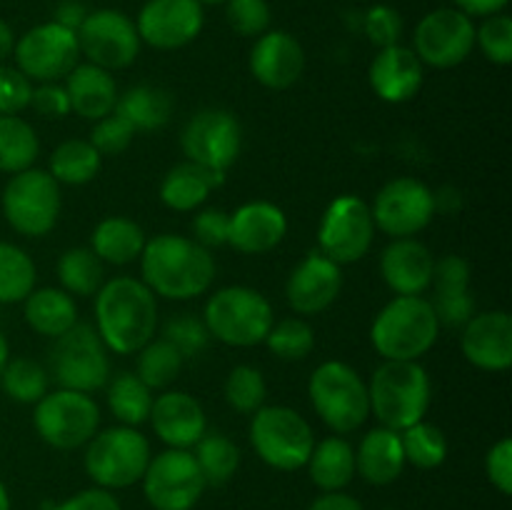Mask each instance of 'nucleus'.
Instances as JSON below:
<instances>
[{"instance_id":"1","label":"nucleus","mask_w":512,"mask_h":510,"mask_svg":"<svg viewBox=\"0 0 512 510\" xmlns=\"http://www.w3.org/2000/svg\"><path fill=\"white\" fill-rule=\"evenodd\" d=\"M95 330L115 355H135L158 333V295L140 278L118 275L95 293Z\"/></svg>"},{"instance_id":"2","label":"nucleus","mask_w":512,"mask_h":510,"mask_svg":"<svg viewBox=\"0 0 512 510\" xmlns=\"http://www.w3.org/2000/svg\"><path fill=\"white\" fill-rule=\"evenodd\" d=\"M140 273V280L160 298L193 300L213 288L215 258L193 238L163 233L145 243Z\"/></svg>"},{"instance_id":"3","label":"nucleus","mask_w":512,"mask_h":510,"mask_svg":"<svg viewBox=\"0 0 512 510\" xmlns=\"http://www.w3.org/2000/svg\"><path fill=\"white\" fill-rule=\"evenodd\" d=\"M370 413L383 428L403 433L425 420L433 400L430 375L418 360H383L368 383Z\"/></svg>"},{"instance_id":"4","label":"nucleus","mask_w":512,"mask_h":510,"mask_svg":"<svg viewBox=\"0 0 512 510\" xmlns=\"http://www.w3.org/2000/svg\"><path fill=\"white\" fill-rule=\"evenodd\" d=\"M438 338L440 323L423 295H395L370 328V343L383 360H420Z\"/></svg>"},{"instance_id":"5","label":"nucleus","mask_w":512,"mask_h":510,"mask_svg":"<svg viewBox=\"0 0 512 510\" xmlns=\"http://www.w3.org/2000/svg\"><path fill=\"white\" fill-rule=\"evenodd\" d=\"M210 338L233 348H253L265 343L275 323L270 300L248 285H228L215 290L203 310Z\"/></svg>"},{"instance_id":"6","label":"nucleus","mask_w":512,"mask_h":510,"mask_svg":"<svg viewBox=\"0 0 512 510\" xmlns=\"http://www.w3.org/2000/svg\"><path fill=\"white\" fill-rule=\"evenodd\" d=\"M310 405L335 435H348L370 418L368 383L353 365L325 360L308 383Z\"/></svg>"},{"instance_id":"7","label":"nucleus","mask_w":512,"mask_h":510,"mask_svg":"<svg viewBox=\"0 0 512 510\" xmlns=\"http://www.w3.org/2000/svg\"><path fill=\"white\" fill-rule=\"evenodd\" d=\"M150 458V443L138 428L113 425L88 440L83 465L98 488L123 490L143 480Z\"/></svg>"},{"instance_id":"8","label":"nucleus","mask_w":512,"mask_h":510,"mask_svg":"<svg viewBox=\"0 0 512 510\" xmlns=\"http://www.w3.org/2000/svg\"><path fill=\"white\" fill-rule=\"evenodd\" d=\"M108 353L93 325L75 323L68 333L53 338L45 368L58 388L93 395L110 380Z\"/></svg>"},{"instance_id":"9","label":"nucleus","mask_w":512,"mask_h":510,"mask_svg":"<svg viewBox=\"0 0 512 510\" xmlns=\"http://www.w3.org/2000/svg\"><path fill=\"white\" fill-rule=\"evenodd\" d=\"M250 445L265 465L275 470H300L315 448L308 420L288 405H263L250 420Z\"/></svg>"},{"instance_id":"10","label":"nucleus","mask_w":512,"mask_h":510,"mask_svg":"<svg viewBox=\"0 0 512 510\" xmlns=\"http://www.w3.org/2000/svg\"><path fill=\"white\" fill-rule=\"evenodd\" d=\"M3 215L15 233L25 238H43L55 228L63 208L60 183L40 168L10 175L3 188Z\"/></svg>"},{"instance_id":"11","label":"nucleus","mask_w":512,"mask_h":510,"mask_svg":"<svg viewBox=\"0 0 512 510\" xmlns=\"http://www.w3.org/2000/svg\"><path fill=\"white\" fill-rule=\"evenodd\" d=\"M35 433L55 450H75L88 445L100 428V408L93 395L78 390H48L35 403Z\"/></svg>"},{"instance_id":"12","label":"nucleus","mask_w":512,"mask_h":510,"mask_svg":"<svg viewBox=\"0 0 512 510\" xmlns=\"http://www.w3.org/2000/svg\"><path fill=\"white\" fill-rule=\"evenodd\" d=\"M15 68L30 83H58L80 63V45L75 30L55 23H40L15 40Z\"/></svg>"},{"instance_id":"13","label":"nucleus","mask_w":512,"mask_h":510,"mask_svg":"<svg viewBox=\"0 0 512 510\" xmlns=\"http://www.w3.org/2000/svg\"><path fill=\"white\" fill-rule=\"evenodd\" d=\"M180 148L190 163L228 173L243 150V128L230 110L203 108L180 130Z\"/></svg>"},{"instance_id":"14","label":"nucleus","mask_w":512,"mask_h":510,"mask_svg":"<svg viewBox=\"0 0 512 510\" xmlns=\"http://www.w3.org/2000/svg\"><path fill=\"white\" fill-rule=\"evenodd\" d=\"M375 223L370 205L360 195H338L325 208L318 225V250L338 265H350L370 253Z\"/></svg>"},{"instance_id":"15","label":"nucleus","mask_w":512,"mask_h":510,"mask_svg":"<svg viewBox=\"0 0 512 510\" xmlns=\"http://www.w3.org/2000/svg\"><path fill=\"white\" fill-rule=\"evenodd\" d=\"M140 483L153 510H193L208 488L193 453L178 448L153 455Z\"/></svg>"},{"instance_id":"16","label":"nucleus","mask_w":512,"mask_h":510,"mask_svg":"<svg viewBox=\"0 0 512 510\" xmlns=\"http://www.w3.org/2000/svg\"><path fill=\"white\" fill-rule=\"evenodd\" d=\"M75 35H78L80 55L108 73L133 65L143 45L135 20L113 8L90 10Z\"/></svg>"},{"instance_id":"17","label":"nucleus","mask_w":512,"mask_h":510,"mask_svg":"<svg viewBox=\"0 0 512 510\" xmlns=\"http://www.w3.org/2000/svg\"><path fill=\"white\" fill-rule=\"evenodd\" d=\"M473 48L475 23L458 8H435L415 25L413 53L430 68H455L468 60Z\"/></svg>"},{"instance_id":"18","label":"nucleus","mask_w":512,"mask_h":510,"mask_svg":"<svg viewBox=\"0 0 512 510\" xmlns=\"http://www.w3.org/2000/svg\"><path fill=\"white\" fill-rule=\"evenodd\" d=\"M375 230L390 238H413L435 218V193L418 178L388 180L370 208Z\"/></svg>"},{"instance_id":"19","label":"nucleus","mask_w":512,"mask_h":510,"mask_svg":"<svg viewBox=\"0 0 512 510\" xmlns=\"http://www.w3.org/2000/svg\"><path fill=\"white\" fill-rule=\"evenodd\" d=\"M205 25L200 0H148L135 18L140 43L155 50H178L193 43Z\"/></svg>"},{"instance_id":"20","label":"nucleus","mask_w":512,"mask_h":510,"mask_svg":"<svg viewBox=\"0 0 512 510\" xmlns=\"http://www.w3.org/2000/svg\"><path fill=\"white\" fill-rule=\"evenodd\" d=\"M340 290H343L340 265L325 258L320 250H313L290 270L288 283H285V300L293 313L305 318V315H318L328 310L338 300Z\"/></svg>"},{"instance_id":"21","label":"nucleus","mask_w":512,"mask_h":510,"mask_svg":"<svg viewBox=\"0 0 512 510\" xmlns=\"http://www.w3.org/2000/svg\"><path fill=\"white\" fill-rule=\"evenodd\" d=\"M460 333V350L470 365L503 373L512 365V318L505 310L475 313Z\"/></svg>"},{"instance_id":"22","label":"nucleus","mask_w":512,"mask_h":510,"mask_svg":"<svg viewBox=\"0 0 512 510\" xmlns=\"http://www.w3.org/2000/svg\"><path fill=\"white\" fill-rule=\"evenodd\" d=\"M248 65L260 85L270 90H288L303 78L305 50L298 38L285 30H268L255 38Z\"/></svg>"},{"instance_id":"23","label":"nucleus","mask_w":512,"mask_h":510,"mask_svg":"<svg viewBox=\"0 0 512 510\" xmlns=\"http://www.w3.org/2000/svg\"><path fill=\"white\" fill-rule=\"evenodd\" d=\"M150 423L155 435L168 448L190 450L205 433H208V418L198 400L185 390H163L153 400Z\"/></svg>"},{"instance_id":"24","label":"nucleus","mask_w":512,"mask_h":510,"mask_svg":"<svg viewBox=\"0 0 512 510\" xmlns=\"http://www.w3.org/2000/svg\"><path fill=\"white\" fill-rule=\"evenodd\" d=\"M425 65L408 45H388L380 48L368 70L373 93L385 103H408L423 88Z\"/></svg>"},{"instance_id":"25","label":"nucleus","mask_w":512,"mask_h":510,"mask_svg":"<svg viewBox=\"0 0 512 510\" xmlns=\"http://www.w3.org/2000/svg\"><path fill=\"white\" fill-rule=\"evenodd\" d=\"M288 235V218L268 200H253L230 213L228 245L243 255H263L278 248Z\"/></svg>"},{"instance_id":"26","label":"nucleus","mask_w":512,"mask_h":510,"mask_svg":"<svg viewBox=\"0 0 512 510\" xmlns=\"http://www.w3.org/2000/svg\"><path fill=\"white\" fill-rule=\"evenodd\" d=\"M435 258L415 238H395L380 255V275L395 295H423L433 285Z\"/></svg>"},{"instance_id":"27","label":"nucleus","mask_w":512,"mask_h":510,"mask_svg":"<svg viewBox=\"0 0 512 510\" xmlns=\"http://www.w3.org/2000/svg\"><path fill=\"white\" fill-rule=\"evenodd\" d=\"M65 90H68L70 98V113L80 115L90 123L115 113V105H118L120 98L113 73L93 63L75 65L65 75Z\"/></svg>"},{"instance_id":"28","label":"nucleus","mask_w":512,"mask_h":510,"mask_svg":"<svg viewBox=\"0 0 512 510\" xmlns=\"http://www.w3.org/2000/svg\"><path fill=\"white\" fill-rule=\"evenodd\" d=\"M405 468L403 440L398 430L378 425L368 430L355 448V473L370 485H390Z\"/></svg>"},{"instance_id":"29","label":"nucleus","mask_w":512,"mask_h":510,"mask_svg":"<svg viewBox=\"0 0 512 510\" xmlns=\"http://www.w3.org/2000/svg\"><path fill=\"white\" fill-rule=\"evenodd\" d=\"M223 183L225 173H213V170L185 160V163L173 165L165 173L163 183H160V200H163L165 208L190 213V210L200 208L208 200V195Z\"/></svg>"},{"instance_id":"30","label":"nucleus","mask_w":512,"mask_h":510,"mask_svg":"<svg viewBox=\"0 0 512 510\" xmlns=\"http://www.w3.org/2000/svg\"><path fill=\"white\" fill-rule=\"evenodd\" d=\"M23 318L43 338H58L78 323V305L63 288H35L23 300Z\"/></svg>"},{"instance_id":"31","label":"nucleus","mask_w":512,"mask_h":510,"mask_svg":"<svg viewBox=\"0 0 512 510\" xmlns=\"http://www.w3.org/2000/svg\"><path fill=\"white\" fill-rule=\"evenodd\" d=\"M145 230L135 220L123 215H110L95 225L90 235V250L103 260L105 265H130L143 255Z\"/></svg>"},{"instance_id":"32","label":"nucleus","mask_w":512,"mask_h":510,"mask_svg":"<svg viewBox=\"0 0 512 510\" xmlns=\"http://www.w3.org/2000/svg\"><path fill=\"white\" fill-rule=\"evenodd\" d=\"M305 468H308L310 480L323 493L345 490L358 475L355 473V448L343 435H330V438L315 443Z\"/></svg>"},{"instance_id":"33","label":"nucleus","mask_w":512,"mask_h":510,"mask_svg":"<svg viewBox=\"0 0 512 510\" xmlns=\"http://www.w3.org/2000/svg\"><path fill=\"white\" fill-rule=\"evenodd\" d=\"M173 95L160 85L140 83L125 90L118 98L115 113L123 115L130 125L138 130H160L173 115Z\"/></svg>"},{"instance_id":"34","label":"nucleus","mask_w":512,"mask_h":510,"mask_svg":"<svg viewBox=\"0 0 512 510\" xmlns=\"http://www.w3.org/2000/svg\"><path fill=\"white\" fill-rule=\"evenodd\" d=\"M108 408L115 415L120 425H130L138 428L150 418L153 410V390L133 373V370H123L115 378L108 380Z\"/></svg>"},{"instance_id":"35","label":"nucleus","mask_w":512,"mask_h":510,"mask_svg":"<svg viewBox=\"0 0 512 510\" xmlns=\"http://www.w3.org/2000/svg\"><path fill=\"white\" fill-rule=\"evenodd\" d=\"M40 140L33 125L20 115H0V173H23L33 168Z\"/></svg>"},{"instance_id":"36","label":"nucleus","mask_w":512,"mask_h":510,"mask_svg":"<svg viewBox=\"0 0 512 510\" xmlns=\"http://www.w3.org/2000/svg\"><path fill=\"white\" fill-rule=\"evenodd\" d=\"M103 155L90 145V140H65L50 155V170L58 183L63 185H85L98 178Z\"/></svg>"},{"instance_id":"37","label":"nucleus","mask_w":512,"mask_h":510,"mask_svg":"<svg viewBox=\"0 0 512 510\" xmlns=\"http://www.w3.org/2000/svg\"><path fill=\"white\" fill-rule=\"evenodd\" d=\"M58 280L73 298H90L105 283V263L90 248H68L58 260Z\"/></svg>"},{"instance_id":"38","label":"nucleus","mask_w":512,"mask_h":510,"mask_svg":"<svg viewBox=\"0 0 512 510\" xmlns=\"http://www.w3.org/2000/svg\"><path fill=\"white\" fill-rule=\"evenodd\" d=\"M38 283V268L20 245L0 243V305L23 303Z\"/></svg>"},{"instance_id":"39","label":"nucleus","mask_w":512,"mask_h":510,"mask_svg":"<svg viewBox=\"0 0 512 510\" xmlns=\"http://www.w3.org/2000/svg\"><path fill=\"white\" fill-rule=\"evenodd\" d=\"M193 458L208 485H225L240 468V448L223 433H205L193 445Z\"/></svg>"},{"instance_id":"40","label":"nucleus","mask_w":512,"mask_h":510,"mask_svg":"<svg viewBox=\"0 0 512 510\" xmlns=\"http://www.w3.org/2000/svg\"><path fill=\"white\" fill-rule=\"evenodd\" d=\"M135 355H138V360H135V375L150 390H168L178 380L185 363L183 355L165 338H153Z\"/></svg>"},{"instance_id":"41","label":"nucleus","mask_w":512,"mask_h":510,"mask_svg":"<svg viewBox=\"0 0 512 510\" xmlns=\"http://www.w3.org/2000/svg\"><path fill=\"white\" fill-rule=\"evenodd\" d=\"M0 385L10 400L35 405L50 390V373L45 365L30 358H10L0 373Z\"/></svg>"},{"instance_id":"42","label":"nucleus","mask_w":512,"mask_h":510,"mask_svg":"<svg viewBox=\"0 0 512 510\" xmlns=\"http://www.w3.org/2000/svg\"><path fill=\"white\" fill-rule=\"evenodd\" d=\"M400 440H403L405 463H413L420 470L440 468L448 458V438L438 425L428 423V420H420V423L405 428L400 433Z\"/></svg>"},{"instance_id":"43","label":"nucleus","mask_w":512,"mask_h":510,"mask_svg":"<svg viewBox=\"0 0 512 510\" xmlns=\"http://www.w3.org/2000/svg\"><path fill=\"white\" fill-rule=\"evenodd\" d=\"M225 403L240 415L258 413L268 398V383L265 375L253 365H235L225 378Z\"/></svg>"},{"instance_id":"44","label":"nucleus","mask_w":512,"mask_h":510,"mask_svg":"<svg viewBox=\"0 0 512 510\" xmlns=\"http://www.w3.org/2000/svg\"><path fill=\"white\" fill-rule=\"evenodd\" d=\"M265 345L270 348V353L280 360H288V363H298L305 360L315 348V330L313 325L305 318H285L273 323Z\"/></svg>"},{"instance_id":"45","label":"nucleus","mask_w":512,"mask_h":510,"mask_svg":"<svg viewBox=\"0 0 512 510\" xmlns=\"http://www.w3.org/2000/svg\"><path fill=\"white\" fill-rule=\"evenodd\" d=\"M475 48L493 65L512 63V18L505 13L488 15L475 28Z\"/></svg>"},{"instance_id":"46","label":"nucleus","mask_w":512,"mask_h":510,"mask_svg":"<svg viewBox=\"0 0 512 510\" xmlns=\"http://www.w3.org/2000/svg\"><path fill=\"white\" fill-rule=\"evenodd\" d=\"M163 338L183 355L185 360L203 353L210 343V333L205 328L203 318H195L190 313H178L163 325Z\"/></svg>"},{"instance_id":"47","label":"nucleus","mask_w":512,"mask_h":510,"mask_svg":"<svg viewBox=\"0 0 512 510\" xmlns=\"http://www.w3.org/2000/svg\"><path fill=\"white\" fill-rule=\"evenodd\" d=\"M225 20L243 38H260L273 23V10L268 0H228Z\"/></svg>"},{"instance_id":"48","label":"nucleus","mask_w":512,"mask_h":510,"mask_svg":"<svg viewBox=\"0 0 512 510\" xmlns=\"http://www.w3.org/2000/svg\"><path fill=\"white\" fill-rule=\"evenodd\" d=\"M135 138V128L118 113H110L105 118L95 120L90 130V145L100 155H120L130 148Z\"/></svg>"},{"instance_id":"49","label":"nucleus","mask_w":512,"mask_h":510,"mask_svg":"<svg viewBox=\"0 0 512 510\" xmlns=\"http://www.w3.org/2000/svg\"><path fill=\"white\" fill-rule=\"evenodd\" d=\"M363 33L370 43L378 45V50L398 45L403 38V15L385 3L373 5L363 15Z\"/></svg>"},{"instance_id":"50","label":"nucleus","mask_w":512,"mask_h":510,"mask_svg":"<svg viewBox=\"0 0 512 510\" xmlns=\"http://www.w3.org/2000/svg\"><path fill=\"white\" fill-rule=\"evenodd\" d=\"M33 83L15 65H0V115H20L30 108Z\"/></svg>"},{"instance_id":"51","label":"nucleus","mask_w":512,"mask_h":510,"mask_svg":"<svg viewBox=\"0 0 512 510\" xmlns=\"http://www.w3.org/2000/svg\"><path fill=\"white\" fill-rule=\"evenodd\" d=\"M470 263L463 255H445V258L435 260L433 268V285L435 295H453V293H468L470 290Z\"/></svg>"},{"instance_id":"52","label":"nucleus","mask_w":512,"mask_h":510,"mask_svg":"<svg viewBox=\"0 0 512 510\" xmlns=\"http://www.w3.org/2000/svg\"><path fill=\"white\" fill-rule=\"evenodd\" d=\"M193 240L198 245H203L205 250L220 248V245H228V230H230V213L220 208H205L200 210L193 218Z\"/></svg>"},{"instance_id":"53","label":"nucleus","mask_w":512,"mask_h":510,"mask_svg":"<svg viewBox=\"0 0 512 510\" xmlns=\"http://www.w3.org/2000/svg\"><path fill=\"white\" fill-rule=\"evenodd\" d=\"M435 318H438L440 328H463L470 318L475 315V298L468 293H453V295H435L433 300Z\"/></svg>"},{"instance_id":"54","label":"nucleus","mask_w":512,"mask_h":510,"mask_svg":"<svg viewBox=\"0 0 512 510\" xmlns=\"http://www.w3.org/2000/svg\"><path fill=\"white\" fill-rule=\"evenodd\" d=\"M485 475L503 495L512 493V440L500 438L485 455Z\"/></svg>"},{"instance_id":"55","label":"nucleus","mask_w":512,"mask_h":510,"mask_svg":"<svg viewBox=\"0 0 512 510\" xmlns=\"http://www.w3.org/2000/svg\"><path fill=\"white\" fill-rule=\"evenodd\" d=\"M30 105L43 118H65L70 113L68 90L60 83H38L30 95Z\"/></svg>"},{"instance_id":"56","label":"nucleus","mask_w":512,"mask_h":510,"mask_svg":"<svg viewBox=\"0 0 512 510\" xmlns=\"http://www.w3.org/2000/svg\"><path fill=\"white\" fill-rule=\"evenodd\" d=\"M53 510H123V508H120L113 490H105L95 485V488L80 490V493L70 495L68 500L58 503Z\"/></svg>"},{"instance_id":"57","label":"nucleus","mask_w":512,"mask_h":510,"mask_svg":"<svg viewBox=\"0 0 512 510\" xmlns=\"http://www.w3.org/2000/svg\"><path fill=\"white\" fill-rule=\"evenodd\" d=\"M308 510H363L358 498L348 495L345 490H333V493H323L308 505Z\"/></svg>"},{"instance_id":"58","label":"nucleus","mask_w":512,"mask_h":510,"mask_svg":"<svg viewBox=\"0 0 512 510\" xmlns=\"http://www.w3.org/2000/svg\"><path fill=\"white\" fill-rule=\"evenodd\" d=\"M453 8L463 10L468 18H488V15L505 13L510 0H453Z\"/></svg>"},{"instance_id":"59","label":"nucleus","mask_w":512,"mask_h":510,"mask_svg":"<svg viewBox=\"0 0 512 510\" xmlns=\"http://www.w3.org/2000/svg\"><path fill=\"white\" fill-rule=\"evenodd\" d=\"M90 10L85 8L83 3H78V0H65V3L58 5V10H55V23L65 25V28L70 30H78L80 25H83L85 15H88Z\"/></svg>"},{"instance_id":"60","label":"nucleus","mask_w":512,"mask_h":510,"mask_svg":"<svg viewBox=\"0 0 512 510\" xmlns=\"http://www.w3.org/2000/svg\"><path fill=\"white\" fill-rule=\"evenodd\" d=\"M15 33H13V28H10L8 23H5L3 18H0V65L5 63V60L10 58V55H13V50H15Z\"/></svg>"},{"instance_id":"61","label":"nucleus","mask_w":512,"mask_h":510,"mask_svg":"<svg viewBox=\"0 0 512 510\" xmlns=\"http://www.w3.org/2000/svg\"><path fill=\"white\" fill-rule=\"evenodd\" d=\"M8 360H10V345L8 340H5V335L0 333V373H3V368L8 365Z\"/></svg>"},{"instance_id":"62","label":"nucleus","mask_w":512,"mask_h":510,"mask_svg":"<svg viewBox=\"0 0 512 510\" xmlns=\"http://www.w3.org/2000/svg\"><path fill=\"white\" fill-rule=\"evenodd\" d=\"M0 510H10V495L8 488L3 485V480H0Z\"/></svg>"},{"instance_id":"63","label":"nucleus","mask_w":512,"mask_h":510,"mask_svg":"<svg viewBox=\"0 0 512 510\" xmlns=\"http://www.w3.org/2000/svg\"><path fill=\"white\" fill-rule=\"evenodd\" d=\"M228 0H200V5H225Z\"/></svg>"},{"instance_id":"64","label":"nucleus","mask_w":512,"mask_h":510,"mask_svg":"<svg viewBox=\"0 0 512 510\" xmlns=\"http://www.w3.org/2000/svg\"><path fill=\"white\" fill-rule=\"evenodd\" d=\"M385 510H398V508H385Z\"/></svg>"}]
</instances>
